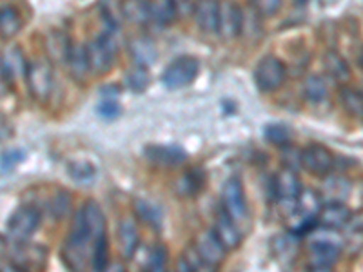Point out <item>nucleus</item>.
Returning a JSON list of instances; mask_svg holds the SVG:
<instances>
[{
  "label": "nucleus",
  "instance_id": "nucleus-24",
  "mask_svg": "<svg viewBox=\"0 0 363 272\" xmlns=\"http://www.w3.org/2000/svg\"><path fill=\"white\" fill-rule=\"evenodd\" d=\"M327 93H329V89H327V84L323 80V76H320V74H311V76H307L306 84H303V95H306V98L309 102H323L327 98Z\"/></svg>",
  "mask_w": 363,
  "mask_h": 272
},
{
  "label": "nucleus",
  "instance_id": "nucleus-39",
  "mask_svg": "<svg viewBox=\"0 0 363 272\" xmlns=\"http://www.w3.org/2000/svg\"><path fill=\"white\" fill-rule=\"evenodd\" d=\"M359 64H362V69H363V51H362V58H359Z\"/></svg>",
  "mask_w": 363,
  "mask_h": 272
},
{
  "label": "nucleus",
  "instance_id": "nucleus-35",
  "mask_svg": "<svg viewBox=\"0 0 363 272\" xmlns=\"http://www.w3.org/2000/svg\"><path fill=\"white\" fill-rule=\"evenodd\" d=\"M165 264H167V251H165V247L158 245L151 251L147 268L149 271H164Z\"/></svg>",
  "mask_w": 363,
  "mask_h": 272
},
{
  "label": "nucleus",
  "instance_id": "nucleus-22",
  "mask_svg": "<svg viewBox=\"0 0 363 272\" xmlns=\"http://www.w3.org/2000/svg\"><path fill=\"white\" fill-rule=\"evenodd\" d=\"M122 15L131 24H149V2L147 0H124L122 2Z\"/></svg>",
  "mask_w": 363,
  "mask_h": 272
},
{
  "label": "nucleus",
  "instance_id": "nucleus-33",
  "mask_svg": "<svg viewBox=\"0 0 363 272\" xmlns=\"http://www.w3.org/2000/svg\"><path fill=\"white\" fill-rule=\"evenodd\" d=\"M327 196L333 198V202H342L343 196H347L349 193V183L342 178H330L329 183L325 186Z\"/></svg>",
  "mask_w": 363,
  "mask_h": 272
},
{
  "label": "nucleus",
  "instance_id": "nucleus-3",
  "mask_svg": "<svg viewBox=\"0 0 363 272\" xmlns=\"http://www.w3.org/2000/svg\"><path fill=\"white\" fill-rule=\"evenodd\" d=\"M24 79L29 87V93L33 95L35 100L44 102L53 93V69L48 60H35V62L28 64Z\"/></svg>",
  "mask_w": 363,
  "mask_h": 272
},
{
  "label": "nucleus",
  "instance_id": "nucleus-21",
  "mask_svg": "<svg viewBox=\"0 0 363 272\" xmlns=\"http://www.w3.org/2000/svg\"><path fill=\"white\" fill-rule=\"evenodd\" d=\"M66 62L67 67H69V73L73 74V79L79 80V82L86 79L87 73H91L89 64H87L86 47L84 45H71Z\"/></svg>",
  "mask_w": 363,
  "mask_h": 272
},
{
  "label": "nucleus",
  "instance_id": "nucleus-9",
  "mask_svg": "<svg viewBox=\"0 0 363 272\" xmlns=\"http://www.w3.org/2000/svg\"><path fill=\"white\" fill-rule=\"evenodd\" d=\"M242 26H244V11L236 2L233 0H223L220 2L218 11V31L225 40H233L242 33Z\"/></svg>",
  "mask_w": 363,
  "mask_h": 272
},
{
  "label": "nucleus",
  "instance_id": "nucleus-11",
  "mask_svg": "<svg viewBox=\"0 0 363 272\" xmlns=\"http://www.w3.org/2000/svg\"><path fill=\"white\" fill-rule=\"evenodd\" d=\"M309 249V267L313 271L323 272L330 271L336 265V261L340 260L342 245L333 244V242H311Z\"/></svg>",
  "mask_w": 363,
  "mask_h": 272
},
{
  "label": "nucleus",
  "instance_id": "nucleus-1",
  "mask_svg": "<svg viewBox=\"0 0 363 272\" xmlns=\"http://www.w3.org/2000/svg\"><path fill=\"white\" fill-rule=\"evenodd\" d=\"M96 239L91 234L89 227L86 225L82 209L74 215L71 234L66 239V245L62 249V260L71 271H82L87 265H91V256Z\"/></svg>",
  "mask_w": 363,
  "mask_h": 272
},
{
  "label": "nucleus",
  "instance_id": "nucleus-34",
  "mask_svg": "<svg viewBox=\"0 0 363 272\" xmlns=\"http://www.w3.org/2000/svg\"><path fill=\"white\" fill-rule=\"evenodd\" d=\"M22 158H24V153H22V151H18V149L6 151V153L0 157V169H2V173L15 169V167H17V165L22 162Z\"/></svg>",
  "mask_w": 363,
  "mask_h": 272
},
{
  "label": "nucleus",
  "instance_id": "nucleus-32",
  "mask_svg": "<svg viewBox=\"0 0 363 272\" xmlns=\"http://www.w3.org/2000/svg\"><path fill=\"white\" fill-rule=\"evenodd\" d=\"M252 11L260 17H272L277 15L281 6V0H251Z\"/></svg>",
  "mask_w": 363,
  "mask_h": 272
},
{
  "label": "nucleus",
  "instance_id": "nucleus-10",
  "mask_svg": "<svg viewBox=\"0 0 363 272\" xmlns=\"http://www.w3.org/2000/svg\"><path fill=\"white\" fill-rule=\"evenodd\" d=\"M194 249L199 251L200 258H202L203 264L207 265V268H215L220 267L225 260V251L222 242L216 238L215 231L213 229H207V231H202L196 239H194Z\"/></svg>",
  "mask_w": 363,
  "mask_h": 272
},
{
  "label": "nucleus",
  "instance_id": "nucleus-5",
  "mask_svg": "<svg viewBox=\"0 0 363 272\" xmlns=\"http://www.w3.org/2000/svg\"><path fill=\"white\" fill-rule=\"evenodd\" d=\"M285 80V66L277 57H264L255 69V82L264 93H272Z\"/></svg>",
  "mask_w": 363,
  "mask_h": 272
},
{
  "label": "nucleus",
  "instance_id": "nucleus-23",
  "mask_svg": "<svg viewBox=\"0 0 363 272\" xmlns=\"http://www.w3.org/2000/svg\"><path fill=\"white\" fill-rule=\"evenodd\" d=\"M129 51H131L133 58H135V62L138 64V66L145 67L157 60V50H155V45L149 40H145V38H136V40H133Z\"/></svg>",
  "mask_w": 363,
  "mask_h": 272
},
{
  "label": "nucleus",
  "instance_id": "nucleus-27",
  "mask_svg": "<svg viewBox=\"0 0 363 272\" xmlns=\"http://www.w3.org/2000/svg\"><path fill=\"white\" fill-rule=\"evenodd\" d=\"M48 50L53 58H57L58 62H66L67 55H69L71 44L67 42V37H64L62 33L55 31L50 38H48Z\"/></svg>",
  "mask_w": 363,
  "mask_h": 272
},
{
  "label": "nucleus",
  "instance_id": "nucleus-8",
  "mask_svg": "<svg viewBox=\"0 0 363 272\" xmlns=\"http://www.w3.org/2000/svg\"><path fill=\"white\" fill-rule=\"evenodd\" d=\"M40 225V212L35 207H21L8 222V234L15 242H26Z\"/></svg>",
  "mask_w": 363,
  "mask_h": 272
},
{
  "label": "nucleus",
  "instance_id": "nucleus-2",
  "mask_svg": "<svg viewBox=\"0 0 363 272\" xmlns=\"http://www.w3.org/2000/svg\"><path fill=\"white\" fill-rule=\"evenodd\" d=\"M87 64H89L91 73L104 74L108 73L113 66V60L116 57V44L111 33H104L99 38H93L86 45Z\"/></svg>",
  "mask_w": 363,
  "mask_h": 272
},
{
  "label": "nucleus",
  "instance_id": "nucleus-28",
  "mask_svg": "<svg viewBox=\"0 0 363 272\" xmlns=\"http://www.w3.org/2000/svg\"><path fill=\"white\" fill-rule=\"evenodd\" d=\"M178 265H180L182 271H203V268H207V265L202 261V258H200L199 251L194 249V245L186 249V252L182 254L180 264Z\"/></svg>",
  "mask_w": 363,
  "mask_h": 272
},
{
  "label": "nucleus",
  "instance_id": "nucleus-36",
  "mask_svg": "<svg viewBox=\"0 0 363 272\" xmlns=\"http://www.w3.org/2000/svg\"><path fill=\"white\" fill-rule=\"evenodd\" d=\"M99 115L104 118H116L120 115V106L115 100H106L99 106Z\"/></svg>",
  "mask_w": 363,
  "mask_h": 272
},
{
  "label": "nucleus",
  "instance_id": "nucleus-29",
  "mask_svg": "<svg viewBox=\"0 0 363 272\" xmlns=\"http://www.w3.org/2000/svg\"><path fill=\"white\" fill-rule=\"evenodd\" d=\"M265 138H267L271 144L280 145V147H287L291 142V132H289V129L285 128V125L272 124L265 129Z\"/></svg>",
  "mask_w": 363,
  "mask_h": 272
},
{
  "label": "nucleus",
  "instance_id": "nucleus-15",
  "mask_svg": "<svg viewBox=\"0 0 363 272\" xmlns=\"http://www.w3.org/2000/svg\"><path fill=\"white\" fill-rule=\"evenodd\" d=\"M352 212L343 205L342 202H329L327 205H322L320 212L316 216L318 225L329 227V229H342L351 220Z\"/></svg>",
  "mask_w": 363,
  "mask_h": 272
},
{
  "label": "nucleus",
  "instance_id": "nucleus-17",
  "mask_svg": "<svg viewBox=\"0 0 363 272\" xmlns=\"http://www.w3.org/2000/svg\"><path fill=\"white\" fill-rule=\"evenodd\" d=\"M138 242H140V236H138V231H136L135 220H122L118 223V245L124 260H131L133 256H135L136 249H138Z\"/></svg>",
  "mask_w": 363,
  "mask_h": 272
},
{
  "label": "nucleus",
  "instance_id": "nucleus-20",
  "mask_svg": "<svg viewBox=\"0 0 363 272\" xmlns=\"http://www.w3.org/2000/svg\"><path fill=\"white\" fill-rule=\"evenodd\" d=\"M22 29V18L18 11L11 6L0 8V37L9 40Z\"/></svg>",
  "mask_w": 363,
  "mask_h": 272
},
{
  "label": "nucleus",
  "instance_id": "nucleus-26",
  "mask_svg": "<svg viewBox=\"0 0 363 272\" xmlns=\"http://www.w3.org/2000/svg\"><path fill=\"white\" fill-rule=\"evenodd\" d=\"M149 158L164 165H177L186 160V153L178 147H151Z\"/></svg>",
  "mask_w": 363,
  "mask_h": 272
},
{
  "label": "nucleus",
  "instance_id": "nucleus-14",
  "mask_svg": "<svg viewBox=\"0 0 363 272\" xmlns=\"http://www.w3.org/2000/svg\"><path fill=\"white\" fill-rule=\"evenodd\" d=\"M236 225H238V223L223 210L222 215H218L215 227H213L216 238L222 242V245L227 251H235V249H238L240 244H242V234H240L238 227Z\"/></svg>",
  "mask_w": 363,
  "mask_h": 272
},
{
  "label": "nucleus",
  "instance_id": "nucleus-25",
  "mask_svg": "<svg viewBox=\"0 0 363 272\" xmlns=\"http://www.w3.org/2000/svg\"><path fill=\"white\" fill-rule=\"evenodd\" d=\"M323 62H325V69L327 73L333 76V79L336 80H347L349 76H351V69H349V66H347V62L343 60L342 57H340L338 53H335V51H329V53H325V57H323Z\"/></svg>",
  "mask_w": 363,
  "mask_h": 272
},
{
  "label": "nucleus",
  "instance_id": "nucleus-12",
  "mask_svg": "<svg viewBox=\"0 0 363 272\" xmlns=\"http://www.w3.org/2000/svg\"><path fill=\"white\" fill-rule=\"evenodd\" d=\"M301 191L300 176L289 167H284L274 178V194L280 202H296Z\"/></svg>",
  "mask_w": 363,
  "mask_h": 272
},
{
  "label": "nucleus",
  "instance_id": "nucleus-4",
  "mask_svg": "<svg viewBox=\"0 0 363 272\" xmlns=\"http://www.w3.org/2000/svg\"><path fill=\"white\" fill-rule=\"evenodd\" d=\"M200 64L193 57H180L167 66V69L162 74V82L169 89H180L186 87L199 76Z\"/></svg>",
  "mask_w": 363,
  "mask_h": 272
},
{
  "label": "nucleus",
  "instance_id": "nucleus-19",
  "mask_svg": "<svg viewBox=\"0 0 363 272\" xmlns=\"http://www.w3.org/2000/svg\"><path fill=\"white\" fill-rule=\"evenodd\" d=\"M340 103L345 113L354 120H363V93L354 87L340 89Z\"/></svg>",
  "mask_w": 363,
  "mask_h": 272
},
{
  "label": "nucleus",
  "instance_id": "nucleus-37",
  "mask_svg": "<svg viewBox=\"0 0 363 272\" xmlns=\"http://www.w3.org/2000/svg\"><path fill=\"white\" fill-rule=\"evenodd\" d=\"M69 205H71L69 196H67V194H58L57 198L53 200V212H55V216H58V218H60V216L66 215V210L69 209Z\"/></svg>",
  "mask_w": 363,
  "mask_h": 272
},
{
  "label": "nucleus",
  "instance_id": "nucleus-16",
  "mask_svg": "<svg viewBox=\"0 0 363 272\" xmlns=\"http://www.w3.org/2000/svg\"><path fill=\"white\" fill-rule=\"evenodd\" d=\"M26 69H28V64L24 62L22 51L18 50L17 45H11V47L2 51V55H0V71H2L4 79L9 84L17 79V76L26 74Z\"/></svg>",
  "mask_w": 363,
  "mask_h": 272
},
{
  "label": "nucleus",
  "instance_id": "nucleus-13",
  "mask_svg": "<svg viewBox=\"0 0 363 272\" xmlns=\"http://www.w3.org/2000/svg\"><path fill=\"white\" fill-rule=\"evenodd\" d=\"M218 0H196L194 4V21L203 33H216L218 31Z\"/></svg>",
  "mask_w": 363,
  "mask_h": 272
},
{
  "label": "nucleus",
  "instance_id": "nucleus-6",
  "mask_svg": "<svg viewBox=\"0 0 363 272\" xmlns=\"http://www.w3.org/2000/svg\"><path fill=\"white\" fill-rule=\"evenodd\" d=\"M300 164L307 173L314 176H327L335 167V157L323 145L311 144L306 149H301Z\"/></svg>",
  "mask_w": 363,
  "mask_h": 272
},
{
  "label": "nucleus",
  "instance_id": "nucleus-30",
  "mask_svg": "<svg viewBox=\"0 0 363 272\" xmlns=\"http://www.w3.org/2000/svg\"><path fill=\"white\" fill-rule=\"evenodd\" d=\"M128 84L133 91H136V93H142V91L149 86V74H147V71H145V67L136 64L135 69L129 73Z\"/></svg>",
  "mask_w": 363,
  "mask_h": 272
},
{
  "label": "nucleus",
  "instance_id": "nucleus-7",
  "mask_svg": "<svg viewBox=\"0 0 363 272\" xmlns=\"http://www.w3.org/2000/svg\"><path fill=\"white\" fill-rule=\"evenodd\" d=\"M223 209L236 223H242L247 218V200H245L244 186L238 178H229L222 189Z\"/></svg>",
  "mask_w": 363,
  "mask_h": 272
},
{
  "label": "nucleus",
  "instance_id": "nucleus-31",
  "mask_svg": "<svg viewBox=\"0 0 363 272\" xmlns=\"http://www.w3.org/2000/svg\"><path fill=\"white\" fill-rule=\"evenodd\" d=\"M135 210H136V215L140 216L144 222L151 223V225L155 227L160 225V215L157 212V209H153V207L149 205L147 202H144V200H136Z\"/></svg>",
  "mask_w": 363,
  "mask_h": 272
},
{
  "label": "nucleus",
  "instance_id": "nucleus-38",
  "mask_svg": "<svg viewBox=\"0 0 363 272\" xmlns=\"http://www.w3.org/2000/svg\"><path fill=\"white\" fill-rule=\"evenodd\" d=\"M8 86H9V82L4 79V74H2V71H0V96L4 95L6 91H8Z\"/></svg>",
  "mask_w": 363,
  "mask_h": 272
},
{
  "label": "nucleus",
  "instance_id": "nucleus-18",
  "mask_svg": "<svg viewBox=\"0 0 363 272\" xmlns=\"http://www.w3.org/2000/svg\"><path fill=\"white\" fill-rule=\"evenodd\" d=\"M177 17V0H151L149 2V24L165 28Z\"/></svg>",
  "mask_w": 363,
  "mask_h": 272
}]
</instances>
